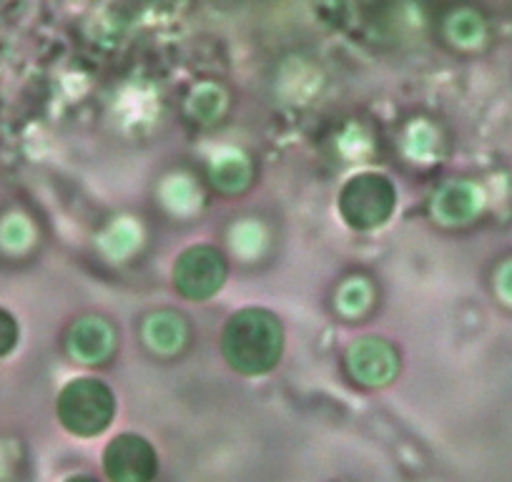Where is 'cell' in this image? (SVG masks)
I'll list each match as a JSON object with an SVG mask.
<instances>
[{
  "label": "cell",
  "instance_id": "cell-1",
  "mask_svg": "<svg viewBox=\"0 0 512 482\" xmlns=\"http://www.w3.org/2000/svg\"><path fill=\"white\" fill-rule=\"evenodd\" d=\"M221 352L231 370L239 375H269L284 354L282 319L269 309H241L226 322L221 334Z\"/></svg>",
  "mask_w": 512,
  "mask_h": 482
},
{
  "label": "cell",
  "instance_id": "cell-4",
  "mask_svg": "<svg viewBox=\"0 0 512 482\" xmlns=\"http://www.w3.org/2000/svg\"><path fill=\"white\" fill-rule=\"evenodd\" d=\"M229 264L216 247H191L179 257L174 269V284L186 299L204 302L226 282Z\"/></svg>",
  "mask_w": 512,
  "mask_h": 482
},
{
  "label": "cell",
  "instance_id": "cell-9",
  "mask_svg": "<svg viewBox=\"0 0 512 482\" xmlns=\"http://www.w3.org/2000/svg\"><path fill=\"white\" fill-rule=\"evenodd\" d=\"M475 211V196L467 186H452L442 194L440 199V214L447 221H462Z\"/></svg>",
  "mask_w": 512,
  "mask_h": 482
},
{
  "label": "cell",
  "instance_id": "cell-10",
  "mask_svg": "<svg viewBox=\"0 0 512 482\" xmlns=\"http://www.w3.org/2000/svg\"><path fill=\"white\" fill-rule=\"evenodd\" d=\"M246 176H249V169L241 159H226L221 161L214 169V184H219L221 189L234 191L241 189L246 184Z\"/></svg>",
  "mask_w": 512,
  "mask_h": 482
},
{
  "label": "cell",
  "instance_id": "cell-2",
  "mask_svg": "<svg viewBox=\"0 0 512 482\" xmlns=\"http://www.w3.org/2000/svg\"><path fill=\"white\" fill-rule=\"evenodd\" d=\"M116 415L111 387L93 377L68 382L58 395V420L71 435L96 437L108 430Z\"/></svg>",
  "mask_w": 512,
  "mask_h": 482
},
{
  "label": "cell",
  "instance_id": "cell-3",
  "mask_svg": "<svg viewBox=\"0 0 512 482\" xmlns=\"http://www.w3.org/2000/svg\"><path fill=\"white\" fill-rule=\"evenodd\" d=\"M397 191L395 184L384 174H357L342 186L339 194V211L352 229H377L387 224L395 214Z\"/></svg>",
  "mask_w": 512,
  "mask_h": 482
},
{
  "label": "cell",
  "instance_id": "cell-11",
  "mask_svg": "<svg viewBox=\"0 0 512 482\" xmlns=\"http://www.w3.org/2000/svg\"><path fill=\"white\" fill-rule=\"evenodd\" d=\"M16 344H18V322L6 312V309H0V357L11 354Z\"/></svg>",
  "mask_w": 512,
  "mask_h": 482
},
{
  "label": "cell",
  "instance_id": "cell-5",
  "mask_svg": "<svg viewBox=\"0 0 512 482\" xmlns=\"http://www.w3.org/2000/svg\"><path fill=\"white\" fill-rule=\"evenodd\" d=\"M103 467L111 482H151L159 472V457L146 437L123 432L108 442Z\"/></svg>",
  "mask_w": 512,
  "mask_h": 482
},
{
  "label": "cell",
  "instance_id": "cell-8",
  "mask_svg": "<svg viewBox=\"0 0 512 482\" xmlns=\"http://www.w3.org/2000/svg\"><path fill=\"white\" fill-rule=\"evenodd\" d=\"M146 337L161 352H174L186 342V322L179 314L161 312L146 324Z\"/></svg>",
  "mask_w": 512,
  "mask_h": 482
},
{
  "label": "cell",
  "instance_id": "cell-7",
  "mask_svg": "<svg viewBox=\"0 0 512 482\" xmlns=\"http://www.w3.org/2000/svg\"><path fill=\"white\" fill-rule=\"evenodd\" d=\"M116 347V332L103 319H81L71 329V352L83 362L98 365L111 357Z\"/></svg>",
  "mask_w": 512,
  "mask_h": 482
},
{
  "label": "cell",
  "instance_id": "cell-12",
  "mask_svg": "<svg viewBox=\"0 0 512 482\" xmlns=\"http://www.w3.org/2000/svg\"><path fill=\"white\" fill-rule=\"evenodd\" d=\"M66 482H96V480H93V477H86V475H76V477H71V480H66Z\"/></svg>",
  "mask_w": 512,
  "mask_h": 482
},
{
  "label": "cell",
  "instance_id": "cell-6",
  "mask_svg": "<svg viewBox=\"0 0 512 482\" xmlns=\"http://www.w3.org/2000/svg\"><path fill=\"white\" fill-rule=\"evenodd\" d=\"M347 362L354 380L369 387L387 385L400 372V354H397V349L390 342L374 337L359 339L357 344H352L347 352Z\"/></svg>",
  "mask_w": 512,
  "mask_h": 482
}]
</instances>
